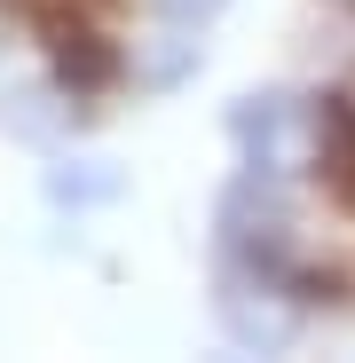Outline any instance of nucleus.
<instances>
[{"mask_svg":"<svg viewBox=\"0 0 355 363\" xmlns=\"http://www.w3.org/2000/svg\"><path fill=\"white\" fill-rule=\"evenodd\" d=\"M308 166L324 182V198L355 213V95L347 87L316 95V111H308Z\"/></svg>","mask_w":355,"mask_h":363,"instance_id":"nucleus-1","label":"nucleus"}]
</instances>
